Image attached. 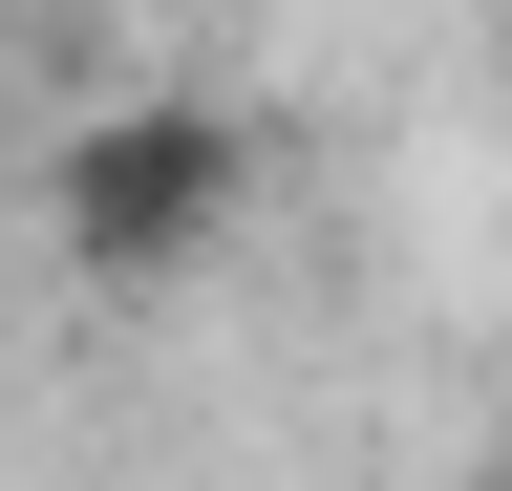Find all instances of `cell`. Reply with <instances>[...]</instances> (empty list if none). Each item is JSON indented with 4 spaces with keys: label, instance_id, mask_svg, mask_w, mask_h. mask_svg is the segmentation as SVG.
<instances>
[{
    "label": "cell",
    "instance_id": "6da1fadb",
    "mask_svg": "<svg viewBox=\"0 0 512 491\" xmlns=\"http://www.w3.org/2000/svg\"><path fill=\"white\" fill-rule=\"evenodd\" d=\"M256 193H278L256 107H214V86H107L86 129L43 150V257L86 278V299H192L256 235Z\"/></svg>",
    "mask_w": 512,
    "mask_h": 491
}]
</instances>
